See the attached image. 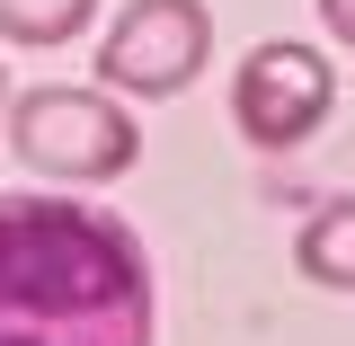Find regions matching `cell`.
Returning <instances> with one entry per match:
<instances>
[{
  "instance_id": "obj_1",
  "label": "cell",
  "mask_w": 355,
  "mask_h": 346,
  "mask_svg": "<svg viewBox=\"0 0 355 346\" xmlns=\"http://www.w3.org/2000/svg\"><path fill=\"white\" fill-rule=\"evenodd\" d=\"M151 249L80 196H0V346H151Z\"/></svg>"
},
{
  "instance_id": "obj_2",
  "label": "cell",
  "mask_w": 355,
  "mask_h": 346,
  "mask_svg": "<svg viewBox=\"0 0 355 346\" xmlns=\"http://www.w3.org/2000/svg\"><path fill=\"white\" fill-rule=\"evenodd\" d=\"M9 142L36 178H62V187H98V178H125L142 160V133L116 107V89H71V80L9 98Z\"/></svg>"
},
{
  "instance_id": "obj_3",
  "label": "cell",
  "mask_w": 355,
  "mask_h": 346,
  "mask_svg": "<svg viewBox=\"0 0 355 346\" xmlns=\"http://www.w3.org/2000/svg\"><path fill=\"white\" fill-rule=\"evenodd\" d=\"M329 107H338V71H329V53L302 44V36L249 44V62L231 71V125L249 133L258 151L311 142V133L329 125Z\"/></svg>"
},
{
  "instance_id": "obj_4",
  "label": "cell",
  "mask_w": 355,
  "mask_h": 346,
  "mask_svg": "<svg viewBox=\"0 0 355 346\" xmlns=\"http://www.w3.org/2000/svg\"><path fill=\"white\" fill-rule=\"evenodd\" d=\"M205 62H214V9L205 0H125L107 44H98V71H107L98 89H116V98H178Z\"/></svg>"
},
{
  "instance_id": "obj_5",
  "label": "cell",
  "mask_w": 355,
  "mask_h": 346,
  "mask_svg": "<svg viewBox=\"0 0 355 346\" xmlns=\"http://www.w3.org/2000/svg\"><path fill=\"white\" fill-rule=\"evenodd\" d=\"M293 266H302L320 293H355V196H329L293 231Z\"/></svg>"
},
{
  "instance_id": "obj_6",
  "label": "cell",
  "mask_w": 355,
  "mask_h": 346,
  "mask_svg": "<svg viewBox=\"0 0 355 346\" xmlns=\"http://www.w3.org/2000/svg\"><path fill=\"white\" fill-rule=\"evenodd\" d=\"M98 18V0H0V36L9 44H71Z\"/></svg>"
},
{
  "instance_id": "obj_7",
  "label": "cell",
  "mask_w": 355,
  "mask_h": 346,
  "mask_svg": "<svg viewBox=\"0 0 355 346\" xmlns=\"http://www.w3.org/2000/svg\"><path fill=\"white\" fill-rule=\"evenodd\" d=\"M320 27H329V36L355 53V0H320Z\"/></svg>"
},
{
  "instance_id": "obj_8",
  "label": "cell",
  "mask_w": 355,
  "mask_h": 346,
  "mask_svg": "<svg viewBox=\"0 0 355 346\" xmlns=\"http://www.w3.org/2000/svg\"><path fill=\"white\" fill-rule=\"evenodd\" d=\"M0 116H9V71H0Z\"/></svg>"
}]
</instances>
